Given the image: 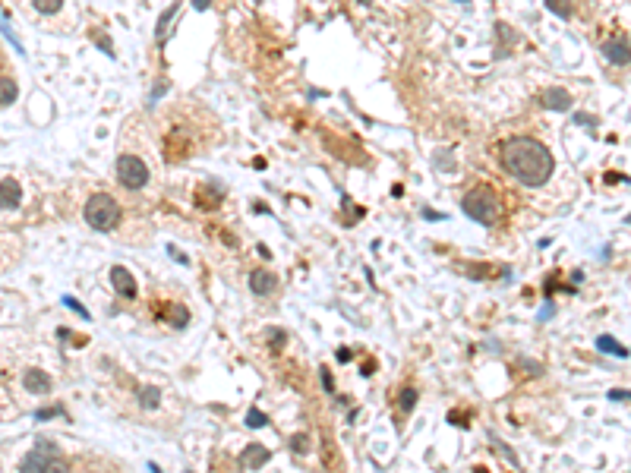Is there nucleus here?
Listing matches in <instances>:
<instances>
[{
    "label": "nucleus",
    "mask_w": 631,
    "mask_h": 473,
    "mask_svg": "<svg viewBox=\"0 0 631 473\" xmlns=\"http://www.w3.org/2000/svg\"><path fill=\"white\" fill-rule=\"evenodd\" d=\"M502 167L524 186H543L552 177V152L530 136H512L502 145Z\"/></svg>",
    "instance_id": "obj_1"
},
{
    "label": "nucleus",
    "mask_w": 631,
    "mask_h": 473,
    "mask_svg": "<svg viewBox=\"0 0 631 473\" xmlns=\"http://www.w3.org/2000/svg\"><path fill=\"white\" fill-rule=\"evenodd\" d=\"M86 224L95 230H101V234H108V230H114L120 224V205L114 196H108V193H95V196H88L86 202Z\"/></svg>",
    "instance_id": "obj_2"
},
{
    "label": "nucleus",
    "mask_w": 631,
    "mask_h": 473,
    "mask_svg": "<svg viewBox=\"0 0 631 473\" xmlns=\"http://www.w3.org/2000/svg\"><path fill=\"white\" fill-rule=\"evenodd\" d=\"M461 208H464V215H467V218H473V221H480V224H495V221H499V202H495L489 186H477V190H470L467 196H464Z\"/></svg>",
    "instance_id": "obj_3"
},
{
    "label": "nucleus",
    "mask_w": 631,
    "mask_h": 473,
    "mask_svg": "<svg viewBox=\"0 0 631 473\" xmlns=\"http://www.w3.org/2000/svg\"><path fill=\"white\" fill-rule=\"evenodd\" d=\"M117 180L126 190H142L148 183V167L139 155H120L117 158Z\"/></svg>",
    "instance_id": "obj_4"
},
{
    "label": "nucleus",
    "mask_w": 631,
    "mask_h": 473,
    "mask_svg": "<svg viewBox=\"0 0 631 473\" xmlns=\"http://www.w3.org/2000/svg\"><path fill=\"white\" fill-rule=\"evenodd\" d=\"M111 284H114V290H117L120 297H126V300L136 297V278L126 272L123 265H114V268H111Z\"/></svg>",
    "instance_id": "obj_5"
},
{
    "label": "nucleus",
    "mask_w": 631,
    "mask_h": 473,
    "mask_svg": "<svg viewBox=\"0 0 631 473\" xmlns=\"http://www.w3.org/2000/svg\"><path fill=\"white\" fill-rule=\"evenodd\" d=\"M603 54L609 57V63H631V44L625 41V38H612V41H606L603 44Z\"/></svg>",
    "instance_id": "obj_6"
},
{
    "label": "nucleus",
    "mask_w": 631,
    "mask_h": 473,
    "mask_svg": "<svg viewBox=\"0 0 631 473\" xmlns=\"http://www.w3.org/2000/svg\"><path fill=\"white\" fill-rule=\"evenodd\" d=\"M268 448L265 445H256V442H253V445H246L243 451H240V464H243V467H250V470H256V467H262V464L268 461Z\"/></svg>",
    "instance_id": "obj_7"
},
{
    "label": "nucleus",
    "mask_w": 631,
    "mask_h": 473,
    "mask_svg": "<svg viewBox=\"0 0 631 473\" xmlns=\"http://www.w3.org/2000/svg\"><path fill=\"white\" fill-rule=\"evenodd\" d=\"M22 199V186L16 180H0V208H16Z\"/></svg>",
    "instance_id": "obj_8"
},
{
    "label": "nucleus",
    "mask_w": 631,
    "mask_h": 473,
    "mask_svg": "<svg viewBox=\"0 0 631 473\" xmlns=\"http://www.w3.org/2000/svg\"><path fill=\"white\" fill-rule=\"evenodd\" d=\"M543 104L549 111H568L572 108V95L565 92V88H546L543 92Z\"/></svg>",
    "instance_id": "obj_9"
},
{
    "label": "nucleus",
    "mask_w": 631,
    "mask_h": 473,
    "mask_svg": "<svg viewBox=\"0 0 631 473\" xmlns=\"http://www.w3.org/2000/svg\"><path fill=\"white\" fill-rule=\"evenodd\" d=\"M22 382H26V388L35 391V394L51 391V379H48V372H41V369H29L26 375H22Z\"/></svg>",
    "instance_id": "obj_10"
},
{
    "label": "nucleus",
    "mask_w": 631,
    "mask_h": 473,
    "mask_svg": "<svg viewBox=\"0 0 631 473\" xmlns=\"http://www.w3.org/2000/svg\"><path fill=\"white\" fill-rule=\"evenodd\" d=\"M250 287L256 290L259 297H262V294H272V290H275V278L268 275L265 268H256V272L250 275Z\"/></svg>",
    "instance_id": "obj_11"
},
{
    "label": "nucleus",
    "mask_w": 631,
    "mask_h": 473,
    "mask_svg": "<svg viewBox=\"0 0 631 473\" xmlns=\"http://www.w3.org/2000/svg\"><path fill=\"white\" fill-rule=\"evenodd\" d=\"M44 464H48V457H44V451H38V448H35L32 454H26V457H22V464H19V473H41V470H44Z\"/></svg>",
    "instance_id": "obj_12"
},
{
    "label": "nucleus",
    "mask_w": 631,
    "mask_h": 473,
    "mask_svg": "<svg viewBox=\"0 0 631 473\" xmlns=\"http://www.w3.org/2000/svg\"><path fill=\"white\" fill-rule=\"evenodd\" d=\"M16 95H19L16 82H13V79H0V108H3V104H13V101H16Z\"/></svg>",
    "instance_id": "obj_13"
},
{
    "label": "nucleus",
    "mask_w": 631,
    "mask_h": 473,
    "mask_svg": "<svg viewBox=\"0 0 631 473\" xmlns=\"http://www.w3.org/2000/svg\"><path fill=\"white\" fill-rule=\"evenodd\" d=\"M597 347L603 350V354H612V357H628V350H625V347H619V344H615V341H612L609 334L597 337Z\"/></svg>",
    "instance_id": "obj_14"
},
{
    "label": "nucleus",
    "mask_w": 631,
    "mask_h": 473,
    "mask_svg": "<svg viewBox=\"0 0 631 473\" xmlns=\"http://www.w3.org/2000/svg\"><path fill=\"white\" fill-rule=\"evenodd\" d=\"M158 401H161V391H158V388H145V391L139 394V404H142L145 410H155Z\"/></svg>",
    "instance_id": "obj_15"
},
{
    "label": "nucleus",
    "mask_w": 631,
    "mask_h": 473,
    "mask_svg": "<svg viewBox=\"0 0 631 473\" xmlns=\"http://www.w3.org/2000/svg\"><path fill=\"white\" fill-rule=\"evenodd\" d=\"M546 6H549L555 16H562V19L572 16V0H546Z\"/></svg>",
    "instance_id": "obj_16"
},
{
    "label": "nucleus",
    "mask_w": 631,
    "mask_h": 473,
    "mask_svg": "<svg viewBox=\"0 0 631 473\" xmlns=\"http://www.w3.org/2000/svg\"><path fill=\"white\" fill-rule=\"evenodd\" d=\"M174 16H177V3L171 6V10L164 13L161 19H158V32H155V38H158V41H164V32H168V26H171V19H174Z\"/></svg>",
    "instance_id": "obj_17"
},
{
    "label": "nucleus",
    "mask_w": 631,
    "mask_h": 473,
    "mask_svg": "<svg viewBox=\"0 0 631 473\" xmlns=\"http://www.w3.org/2000/svg\"><path fill=\"white\" fill-rule=\"evenodd\" d=\"M398 404H401L404 414H410V410H414V404H417V388H404L401 397H398Z\"/></svg>",
    "instance_id": "obj_18"
},
{
    "label": "nucleus",
    "mask_w": 631,
    "mask_h": 473,
    "mask_svg": "<svg viewBox=\"0 0 631 473\" xmlns=\"http://www.w3.org/2000/svg\"><path fill=\"white\" fill-rule=\"evenodd\" d=\"M32 3H35V10H38V13L51 16V13H57L60 6H63V0H32Z\"/></svg>",
    "instance_id": "obj_19"
},
{
    "label": "nucleus",
    "mask_w": 631,
    "mask_h": 473,
    "mask_svg": "<svg viewBox=\"0 0 631 473\" xmlns=\"http://www.w3.org/2000/svg\"><path fill=\"white\" fill-rule=\"evenodd\" d=\"M246 426H250V429H262V426H265V414H262V410H250Z\"/></svg>",
    "instance_id": "obj_20"
},
{
    "label": "nucleus",
    "mask_w": 631,
    "mask_h": 473,
    "mask_svg": "<svg viewBox=\"0 0 631 473\" xmlns=\"http://www.w3.org/2000/svg\"><path fill=\"white\" fill-rule=\"evenodd\" d=\"M174 315H171V322H174V328H183L186 322H190V315H186V309L183 306H174V309H171Z\"/></svg>",
    "instance_id": "obj_21"
},
{
    "label": "nucleus",
    "mask_w": 631,
    "mask_h": 473,
    "mask_svg": "<svg viewBox=\"0 0 631 473\" xmlns=\"http://www.w3.org/2000/svg\"><path fill=\"white\" fill-rule=\"evenodd\" d=\"M41 473H70V470H66V464L60 461V457H51V461L44 464V470H41Z\"/></svg>",
    "instance_id": "obj_22"
},
{
    "label": "nucleus",
    "mask_w": 631,
    "mask_h": 473,
    "mask_svg": "<svg viewBox=\"0 0 631 473\" xmlns=\"http://www.w3.org/2000/svg\"><path fill=\"white\" fill-rule=\"evenodd\" d=\"M63 306H70V309H73V312H76V315H82V319H88V312H86V306H82V303H79V300H76V297H63Z\"/></svg>",
    "instance_id": "obj_23"
},
{
    "label": "nucleus",
    "mask_w": 631,
    "mask_h": 473,
    "mask_svg": "<svg viewBox=\"0 0 631 473\" xmlns=\"http://www.w3.org/2000/svg\"><path fill=\"white\" fill-rule=\"evenodd\" d=\"M290 448H294L297 454H306V451H310V442H306V435H294V439H290Z\"/></svg>",
    "instance_id": "obj_24"
},
{
    "label": "nucleus",
    "mask_w": 631,
    "mask_h": 473,
    "mask_svg": "<svg viewBox=\"0 0 631 473\" xmlns=\"http://www.w3.org/2000/svg\"><path fill=\"white\" fill-rule=\"evenodd\" d=\"M57 414H63V407H44V410H38V419H51V417H57Z\"/></svg>",
    "instance_id": "obj_25"
},
{
    "label": "nucleus",
    "mask_w": 631,
    "mask_h": 473,
    "mask_svg": "<svg viewBox=\"0 0 631 473\" xmlns=\"http://www.w3.org/2000/svg\"><path fill=\"white\" fill-rule=\"evenodd\" d=\"M319 375H322V385H325V391H332V388H335V382H332V372H328L325 366H322V369H319Z\"/></svg>",
    "instance_id": "obj_26"
},
{
    "label": "nucleus",
    "mask_w": 631,
    "mask_h": 473,
    "mask_svg": "<svg viewBox=\"0 0 631 473\" xmlns=\"http://www.w3.org/2000/svg\"><path fill=\"white\" fill-rule=\"evenodd\" d=\"M193 6H196V10H208V6H212V0H193Z\"/></svg>",
    "instance_id": "obj_27"
},
{
    "label": "nucleus",
    "mask_w": 631,
    "mask_h": 473,
    "mask_svg": "<svg viewBox=\"0 0 631 473\" xmlns=\"http://www.w3.org/2000/svg\"><path fill=\"white\" fill-rule=\"evenodd\" d=\"M281 341H284V332H272V344H275V347H281Z\"/></svg>",
    "instance_id": "obj_28"
},
{
    "label": "nucleus",
    "mask_w": 631,
    "mask_h": 473,
    "mask_svg": "<svg viewBox=\"0 0 631 473\" xmlns=\"http://www.w3.org/2000/svg\"><path fill=\"white\" fill-rule=\"evenodd\" d=\"M360 3H363V6H366V3H370V0H360Z\"/></svg>",
    "instance_id": "obj_29"
},
{
    "label": "nucleus",
    "mask_w": 631,
    "mask_h": 473,
    "mask_svg": "<svg viewBox=\"0 0 631 473\" xmlns=\"http://www.w3.org/2000/svg\"><path fill=\"white\" fill-rule=\"evenodd\" d=\"M186 473H190V470H186Z\"/></svg>",
    "instance_id": "obj_30"
}]
</instances>
